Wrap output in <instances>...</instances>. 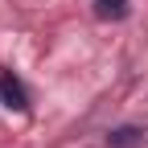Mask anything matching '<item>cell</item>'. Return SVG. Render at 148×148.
I'll return each instance as SVG.
<instances>
[{
    "instance_id": "1",
    "label": "cell",
    "mask_w": 148,
    "mask_h": 148,
    "mask_svg": "<svg viewBox=\"0 0 148 148\" xmlns=\"http://www.w3.org/2000/svg\"><path fill=\"white\" fill-rule=\"evenodd\" d=\"M0 103L8 111H29V90L12 70H0Z\"/></svg>"
},
{
    "instance_id": "2",
    "label": "cell",
    "mask_w": 148,
    "mask_h": 148,
    "mask_svg": "<svg viewBox=\"0 0 148 148\" xmlns=\"http://www.w3.org/2000/svg\"><path fill=\"white\" fill-rule=\"evenodd\" d=\"M144 127H136V123H123V127H115V132H107V148H140L144 144Z\"/></svg>"
},
{
    "instance_id": "3",
    "label": "cell",
    "mask_w": 148,
    "mask_h": 148,
    "mask_svg": "<svg viewBox=\"0 0 148 148\" xmlns=\"http://www.w3.org/2000/svg\"><path fill=\"white\" fill-rule=\"evenodd\" d=\"M95 16H103V21H123L127 16V0H95Z\"/></svg>"
}]
</instances>
